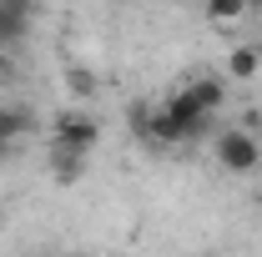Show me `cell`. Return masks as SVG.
Returning <instances> with one entry per match:
<instances>
[{"label": "cell", "instance_id": "cell-7", "mask_svg": "<svg viewBox=\"0 0 262 257\" xmlns=\"http://www.w3.org/2000/svg\"><path fill=\"white\" fill-rule=\"evenodd\" d=\"M227 71L237 76V81H252V76L262 71V51H257V46H237L232 61H227Z\"/></svg>", "mask_w": 262, "mask_h": 257}, {"label": "cell", "instance_id": "cell-11", "mask_svg": "<svg viewBox=\"0 0 262 257\" xmlns=\"http://www.w3.org/2000/svg\"><path fill=\"white\" fill-rule=\"evenodd\" d=\"M247 10H262V0H247Z\"/></svg>", "mask_w": 262, "mask_h": 257}, {"label": "cell", "instance_id": "cell-3", "mask_svg": "<svg viewBox=\"0 0 262 257\" xmlns=\"http://www.w3.org/2000/svg\"><path fill=\"white\" fill-rule=\"evenodd\" d=\"M31 31V0H0V46H15Z\"/></svg>", "mask_w": 262, "mask_h": 257}, {"label": "cell", "instance_id": "cell-1", "mask_svg": "<svg viewBox=\"0 0 262 257\" xmlns=\"http://www.w3.org/2000/svg\"><path fill=\"white\" fill-rule=\"evenodd\" d=\"M217 161H222V172L232 177H247V172H257L262 166V146L252 131L232 126V131H217Z\"/></svg>", "mask_w": 262, "mask_h": 257}, {"label": "cell", "instance_id": "cell-8", "mask_svg": "<svg viewBox=\"0 0 262 257\" xmlns=\"http://www.w3.org/2000/svg\"><path fill=\"white\" fill-rule=\"evenodd\" d=\"M207 15H212L217 26H227V20H242V15H247V0H207Z\"/></svg>", "mask_w": 262, "mask_h": 257}, {"label": "cell", "instance_id": "cell-10", "mask_svg": "<svg viewBox=\"0 0 262 257\" xmlns=\"http://www.w3.org/2000/svg\"><path fill=\"white\" fill-rule=\"evenodd\" d=\"M10 76V56H5V46H0V81Z\"/></svg>", "mask_w": 262, "mask_h": 257}, {"label": "cell", "instance_id": "cell-6", "mask_svg": "<svg viewBox=\"0 0 262 257\" xmlns=\"http://www.w3.org/2000/svg\"><path fill=\"white\" fill-rule=\"evenodd\" d=\"M187 96L202 106V111H217L222 101H227V91H222V81H212V76H202V81H192L187 86Z\"/></svg>", "mask_w": 262, "mask_h": 257}, {"label": "cell", "instance_id": "cell-9", "mask_svg": "<svg viewBox=\"0 0 262 257\" xmlns=\"http://www.w3.org/2000/svg\"><path fill=\"white\" fill-rule=\"evenodd\" d=\"M66 81H71V91H76V96H96V76H91V71H81V66H76Z\"/></svg>", "mask_w": 262, "mask_h": 257}, {"label": "cell", "instance_id": "cell-5", "mask_svg": "<svg viewBox=\"0 0 262 257\" xmlns=\"http://www.w3.org/2000/svg\"><path fill=\"white\" fill-rule=\"evenodd\" d=\"M31 126H35V116L26 106H0V141L5 146H15L20 136H31Z\"/></svg>", "mask_w": 262, "mask_h": 257}, {"label": "cell", "instance_id": "cell-4", "mask_svg": "<svg viewBox=\"0 0 262 257\" xmlns=\"http://www.w3.org/2000/svg\"><path fill=\"white\" fill-rule=\"evenodd\" d=\"M81 172H86V152H71V146H51V177L71 187V182H81Z\"/></svg>", "mask_w": 262, "mask_h": 257}, {"label": "cell", "instance_id": "cell-2", "mask_svg": "<svg viewBox=\"0 0 262 257\" xmlns=\"http://www.w3.org/2000/svg\"><path fill=\"white\" fill-rule=\"evenodd\" d=\"M96 136H101V126L86 111H66V116H56V126H51V146H71V152H86L91 157Z\"/></svg>", "mask_w": 262, "mask_h": 257}]
</instances>
